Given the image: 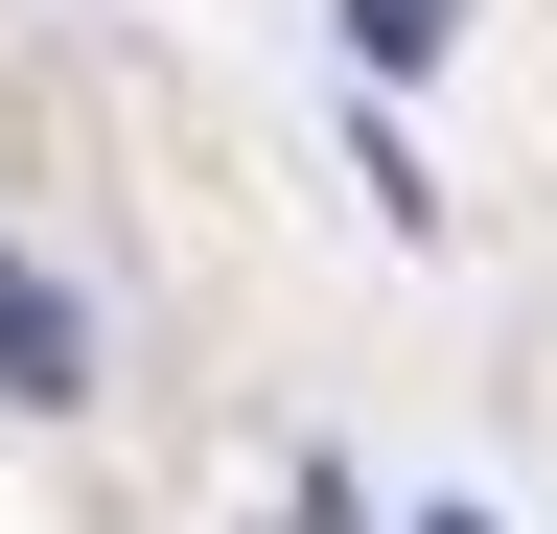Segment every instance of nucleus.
Returning <instances> with one entry per match:
<instances>
[{
    "label": "nucleus",
    "instance_id": "obj_2",
    "mask_svg": "<svg viewBox=\"0 0 557 534\" xmlns=\"http://www.w3.org/2000/svg\"><path fill=\"white\" fill-rule=\"evenodd\" d=\"M442 24H465V0H348V47H372V71H418Z\"/></svg>",
    "mask_w": 557,
    "mask_h": 534
},
{
    "label": "nucleus",
    "instance_id": "obj_1",
    "mask_svg": "<svg viewBox=\"0 0 557 534\" xmlns=\"http://www.w3.org/2000/svg\"><path fill=\"white\" fill-rule=\"evenodd\" d=\"M0 395H24V419L94 395V325H70V280H24V256H0Z\"/></svg>",
    "mask_w": 557,
    "mask_h": 534
}]
</instances>
